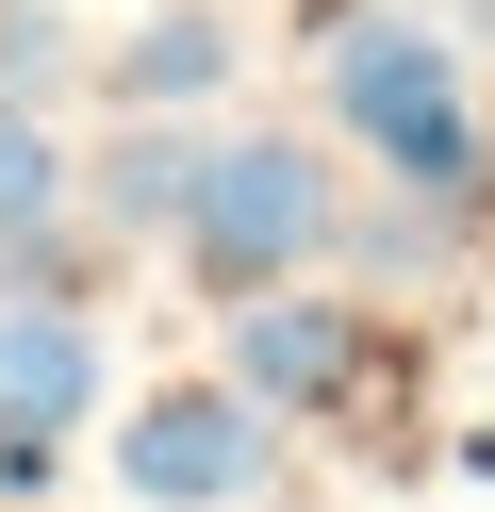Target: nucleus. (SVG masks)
Segmentation results:
<instances>
[{"label": "nucleus", "instance_id": "2", "mask_svg": "<svg viewBox=\"0 0 495 512\" xmlns=\"http://www.w3.org/2000/svg\"><path fill=\"white\" fill-rule=\"evenodd\" d=\"M314 248H330V166H314L297 133H231V149H198L182 265L215 281V298H281Z\"/></svg>", "mask_w": 495, "mask_h": 512}, {"label": "nucleus", "instance_id": "4", "mask_svg": "<svg viewBox=\"0 0 495 512\" xmlns=\"http://www.w3.org/2000/svg\"><path fill=\"white\" fill-rule=\"evenodd\" d=\"M99 314L83 298H0V430H33V446H66L99 413Z\"/></svg>", "mask_w": 495, "mask_h": 512}, {"label": "nucleus", "instance_id": "10", "mask_svg": "<svg viewBox=\"0 0 495 512\" xmlns=\"http://www.w3.org/2000/svg\"><path fill=\"white\" fill-rule=\"evenodd\" d=\"M66 446H33V430H0V496H33V479H50Z\"/></svg>", "mask_w": 495, "mask_h": 512}, {"label": "nucleus", "instance_id": "8", "mask_svg": "<svg viewBox=\"0 0 495 512\" xmlns=\"http://www.w3.org/2000/svg\"><path fill=\"white\" fill-rule=\"evenodd\" d=\"M50 215H66V149L33 100H0V232H50Z\"/></svg>", "mask_w": 495, "mask_h": 512}, {"label": "nucleus", "instance_id": "6", "mask_svg": "<svg viewBox=\"0 0 495 512\" xmlns=\"http://www.w3.org/2000/svg\"><path fill=\"white\" fill-rule=\"evenodd\" d=\"M215 83H231V17H198V0H165L149 34L116 50V100H132V116H165V100H215Z\"/></svg>", "mask_w": 495, "mask_h": 512}, {"label": "nucleus", "instance_id": "5", "mask_svg": "<svg viewBox=\"0 0 495 512\" xmlns=\"http://www.w3.org/2000/svg\"><path fill=\"white\" fill-rule=\"evenodd\" d=\"M347 364H363V331H347V298H231V380H248L264 413H330L347 397Z\"/></svg>", "mask_w": 495, "mask_h": 512}, {"label": "nucleus", "instance_id": "9", "mask_svg": "<svg viewBox=\"0 0 495 512\" xmlns=\"http://www.w3.org/2000/svg\"><path fill=\"white\" fill-rule=\"evenodd\" d=\"M50 67H66V17L50 0H0V100H33Z\"/></svg>", "mask_w": 495, "mask_h": 512}, {"label": "nucleus", "instance_id": "7", "mask_svg": "<svg viewBox=\"0 0 495 512\" xmlns=\"http://www.w3.org/2000/svg\"><path fill=\"white\" fill-rule=\"evenodd\" d=\"M182 199H198V133L132 116V133L99 149V215H116V232H182Z\"/></svg>", "mask_w": 495, "mask_h": 512}, {"label": "nucleus", "instance_id": "3", "mask_svg": "<svg viewBox=\"0 0 495 512\" xmlns=\"http://www.w3.org/2000/svg\"><path fill=\"white\" fill-rule=\"evenodd\" d=\"M264 463H281V413H264L248 380H165L116 430V496L132 512H248Z\"/></svg>", "mask_w": 495, "mask_h": 512}, {"label": "nucleus", "instance_id": "1", "mask_svg": "<svg viewBox=\"0 0 495 512\" xmlns=\"http://www.w3.org/2000/svg\"><path fill=\"white\" fill-rule=\"evenodd\" d=\"M330 133L380 149L396 199H479V100H462V34H429V17H347L330 34Z\"/></svg>", "mask_w": 495, "mask_h": 512}]
</instances>
